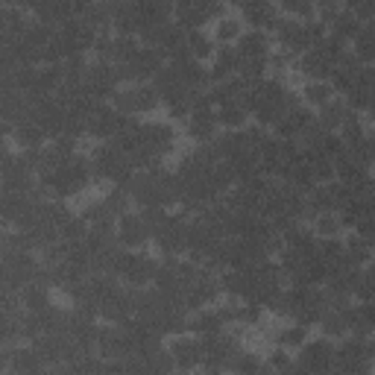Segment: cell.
Instances as JSON below:
<instances>
[{"instance_id":"6da1fadb","label":"cell","mask_w":375,"mask_h":375,"mask_svg":"<svg viewBox=\"0 0 375 375\" xmlns=\"http://www.w3.org/2000/svg\"><path fill=\"white\" fill-rule=\"evenodd\" d=\"M153 91L149 88H135V91H124L121 97H117V106H121L124 112H138V109H153Z\"/></svg>"},{"instance_id":"7a4b0ae2","label":"cell","mask_w":375,"mask_h":375,"mask_svg":"<svg viewBox=\"0 0 375 375\" xmlns=\"http://www.w3.org/2000/svg\"><path fill=\"white\" fill-rule=\"evenodd\" d=\"M121 273L126 279H132V281H147L149 276L156 273V267H153V261H149V258H132V255H126Z\"/></svg>"},{"instance_id":"3957f363","label":"cell","mask_w":375,"mask_h":375,"mask_svg":"<svg viewBox=\"0 0 375 375\" xmlns=\"http://www.w3.org/2000/svg\"><path fill=\"white\" fill-rule=\"evenodd\" d=\"M121 237H124V244H141L147 237V223L135 214L124 217L121 220Z\"/></svg>"},{"instance_id":"277c9868","label":"cell","mask_w":375,"mask_h":375,"mask_svg":"<svg viewBox=\"0 0 375 375\" xmlns=\"http://www.w3.org/2000/svg\"><path fill=\"white\" fill-rule=\"evenodd\" d=\"M273 6L267 3V0H247V18L252 21V24H258V27H264V24H273Z\"/></svg>"},{"instance_id":"5b68a950","label":"cell","mask_w":375,"mask_h":375,"mask_svg":"<svg viewBox=\"0 0 375 375\" xmlns=\"http://www.w3.org/2000/svg\"><path fill=\"white\" fill-rule=\"evenodd\" d=\"M264 53H267L264 36L252 33V36L241 38V47H237V56H241V59H264Z\"/></svg>"},{"instance_id":"8992f818","label":"cell","mask_w":375,"mask_h":375,"mask_svg":"<svg viewBox=\"0 0 375 375\" xmlns=\"http://www.w3.org/2000/svg\"><path fill=\"white\" fill-rule=\"evenodd\" d=\"M328 352H332V349H328ZM325 352V346H323V343H314V346L308 349V355L302 358V361L311 367V369H320V367H328V358H332V355H328Z\"/></svg>"},{"instance_id":"52a82bcc","label":"cell","mask_w":375,"mask_h":375,"mask_svg":"<svg viewBox=\"0 0 375 375\" xmlns=\"http://www.w3.org/2000/svg\"><path fill=\"white\" fill-rule=\"evenodd\" d=\"M24 302L33 311H41V308H47V293H44L41 288H36V284H29V288L24 291Z\"/></svg>"},{"instance_id":"ba28073f","label":"cell","mask_w":375,"mask_h":375,"mask_svg":"<svg viewBox=\"0 0 375 375\" xmlns=\"http://www.w3.org/2000/svg\"><path fill=\"white\" fill-rule=\"evenodd\" d=\"M173 352H176V358L182 364H193V361H197V343L182 340V343H176V346H173Z\"/></svg>"},{"instance_id":"9c48e42d","label":"cell","mask_w":375,"mask_h":375,"mask_svg":"<svg viewBox=\"0 0 375 375\" xmlns=\"http://www.w3.org/2000/svg\"><path fill=\"white\" fill-rule=\"evenodd\" d=\"M325 97H328V88H325V85H311V88H308V100L323 103Z\"/></svg>"},{"instance_id":"30bf717a","label":"cell","mask_w":375,"mask_h":375,"mask_svg":"<svg viewBox=\"0 0 375 375\" xmlns=\"http://www.w3.org/2000/svg\"><path fill=\"white\" fill-rule=\"evenodd\" d=\"M237 33V27L232 21H220V38H232Z\"/></svg>"}]
</instances>
